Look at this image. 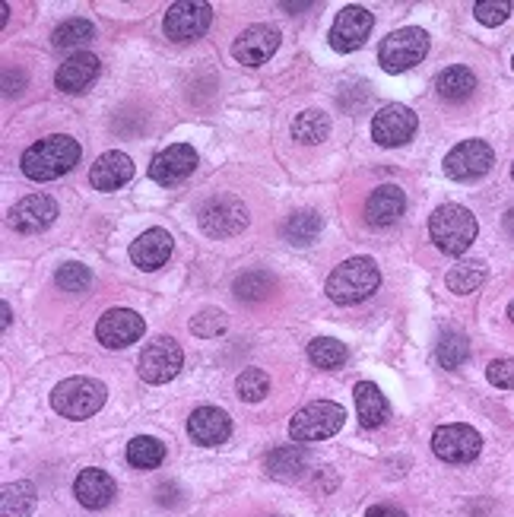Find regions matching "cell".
Masks as SVG:
<instances>
[{
	"label": "cell",
	"instance_id": "cell-1",
	"mask_svg": "<svg viewBox=\"0 0 514 517\" xmlns=\"http://www.w3.org/2000/svg\"><path fill=\"white\" fill-rule=\"evenodd\" d=\"M80 143L67 137V134H51L42 137L39 143H32L29 150L23 153L20 165H23V175L32 181H54L67 175L73 165L80 162Z\"/></svg>",
	"mask_w": 514,
	"mask_h": 517
},
{
	"label": "cell",
	"instance_id": "cell-2",
	"mask_svg": "<svg viewBox=\"0 0 514 517\" xmlns=\"http://www.w3.org/2000/svg\"><path fill=\"white\" fill-rule=\"evenodd\" d=\"M476 232H480V223L461 203H442L429 219L432 242L438 245V251H445L451 257H461L464 251H470V245L476 242Z\"/></svg>",
	"mask_w": 514,
	"mask_h": 517
},
{
	"label": "cell",
	"instance_id": "cell-3",
	"mask_svg": "<svg viewBox=\"0 0 514 517\" xmlns=\"http://www.w3.org/2000/svg\"><path fill=\"white\" fill-rule=\"evenodd\" d=\"M381 286V270L369 257H350L327 276V295L337 305H359Z\"/></svg>",
	"mask_w": 514,
	"mask_h": 517
},
{
	"label": "cell",
	"instance_id": "cell-4",
	"mask_svg": "<svg viewBox=\"0 0 514 517\" xmlns=\"http://www.w3.org/2000/svg\"><path fill=\"white\" fill-rule=\"evenodd\" d=\"M108 397V387L96 378H67L51 391V406L54 413L67 419H89L96 416Z\"/></svg>",
	"mask_w": 514,
	"mask_h": 517
},
{
	"label": "cell",
	"instance_id": "cell-5",
	"mask_svg": "<svg viewBox=\"0 0 514 517\" xmlns=\"http://www.w3.org/2000/svg\"><path fill=\"white\" fill-rule=\"evenodd\" d=\"M346 422V410L340 403H330V400H318V403H308L302 410L292 416L289 422V435L296 445H308V441H324L330 435H337Z\"/></svg>",
	"mask_w": 514,
	"mask_h": 517
},
{
	"label": "cell",
	"instance_id": "cell-6",
	"mask_svg": "<svg viewBox=\"0 0 514 517\" xmlns=\"http://www.w3.org/2000/svg\"><path fill=\"white\" fill-rule=\"evenodd\" d=\"M426 54H429V35L416 26H407V29L391 32L388 39L378 45V64L388 73H407L416 64L426 61Z\"/></svg>",
	"mask_w": 514,
	"mask_h": 517
},
{
	"label": "cell",
	"instance_id": "cell-7",
	"mask_svg": "<svg viewBox=\"0 0 514 517\" xmlns=\"http://www.w3.org/2000/svg\"><path fill=\"white\" fill-rule=\"evenodd\" d=\"M213 23V7L207 0H178L165 13V35L172 42H194L200 39Z\"/></svg>",
	"mask_w": 514,
	"mask_h": 517
},
{
	"label": "cell",
	"instance_id": "cell-8",
	"mask_svg": "<svg viewBox=\"0 0 514 517\" xmlns=\"http://www.w3.org/2000/svg\"><path fill=\"white\" fill-rule=\"evenodd\" d=\"M181 362H185L181 346L172 337H156L153 343H146V349L140 353L137 372L146 384H165L181 372Z\"/></svg>",
	"mask_w": 514,
	"mask_h": 517
},
{
	"label": "cell",
	"instance_id": "cell-9",
	"mask_svg": "<svg viewBox=\"0 0 514 517\" xmlns=\"http://www.w3.org/2000/svg\"><path fill=\"white\" fill-rule=\"evenodd\" d=\"M480 448V432L473 426H464V422H451V426H442L432 435V451L448 464H470V460L480 457Z\"/></svg>",
	"mask_w": 514,
	"mask_h": 517
},
{
	"label": "cell",
	"instance_id": "cell-10",
	"mask_svg": "<svg viewBox=\"0 0 514 517\" xmlns=\"http://www.w3.org/2000/svg\"><path fill=\"white\" fill-rule=\"evenodd\" d=\"M248 226V207L238 197H213L200 210V229L213 238L238 235Z\"/></svg>",
	"mask_w": 514,
	"mask_h": 517
},
{
	"label": "cell",
	"instance_id": "cell-11",
	"mask_svg": "<svg viewBox=\"0 0 514 517\" xmlns=\"http://www.w3.org/2000/svg\"><path fill=\"white\" fill-rule=\"evenodd\" d=\"M495 162L492 146L483 140H464L445 156V172L451 181H476L483 178Z\"/></svg>",
	"mask_w": 514,
	"mask_h": 517
},
{
	"label": "cell",
	"instance_id": "cell-12",
	"mask_svg": "<svg viewBox=\"0 0 514 517\" xmlns=\"http://www.w3.org/2000/svg\"><path fill=\"white\" fill-rule=\"evenodd\" d=\"M372 26H375V16L365 7H343L337 13L334 26H330V48L340 54L359 51L365 39L372 35Z\"/></svg>",
	"mask_w": 514,
	"mask_h": 517
},
{
	"label": "cell",
	"instance_id": "cell-13",
	"mask_svg": "<svg viewBox=\"0 0 514 517\" xmlns=\"http://www.w3.org/2000/svg\"><path fill=\"white\" fill-rule=\"evenodd\" d=\"M277 48H280V29L257 23V26H248L235 39L232 58L238 64H245V67H261V64H267L273 58V54H277Z\"/></svg>",
	"mask_w": 514,
	"mask_h": 517
},
{
	"label": "cell",
	"instance_id": "cell-14",
	"mask_svg": "<svg viewBox=\"0 0 514 517\" xmlns=\"http://www.w3.org/2000/svg\"><path fill=\"white\" fill-rule=\"evenodd\" d=\"M143 318L137 315V311L131 308H112V311H105V315L99 318L96 324V337L105 349H124V346H131L143 337Z\"/></svg>",
	"mask_w": 514,
	"mask_h": 517
},
{
	"label": "cell",
	"instance_id": "cell-15",
	"mask_svg": "<svg viewBox=\"0 0 514 517\" xmlns=\"http://www.w3.org/2000/svg\"><path fill=\"white\" fill-rule=\"evenodd\" d=\"M416 112L407 105H384L372 118V140L378 146H403L416 134Z\"/></svg>",
	"mask_w": 514,
	"mask_h": 517
},
{
	"label": "cell",
	"instance_id": "cell-16",
	"mask_svg": "<svg viewBox=\"0 0 514 517\" xmlns=\"http://www.w3.org/2000/svg\"><path fill=\"white\" fill-rule=\"evenodd\" d=\"M54 219H58V203H54L48 194H29L10 210V226L23 235H35V232L48 229Z\"/></svg>",
	"mask_w": 514,
	"mask_h": 517
},
{
	"label": "cell",
	"instance_id": "cell-17",
	"mask_svg": "<svg viewBox=\"0 0 514 517\" xmlns=\"http://www.w3.org/2000/svg\"><path fill=\"white\" fill-rule=\"evenodd\" d=\"M197 169V150L191 143H172L150 162V178L156 184H175Z\"/></svg>",
	"mask_w": 514,
	"mask_h": 517
},
{
	"label": "cell",
	"instance_id": "cell-18",
	"mask_svg": "<svg viewBox=\"0 0 514 517\" xmlns=\"http://www.w3.org/2000/svg\"><path fill=\"white\" fill-rule=\"evenodd\" d=\"M99 80V58L89 51H77L58 67L54 73V83H58L61 92H70V96H80L89 86Z\"/></svg>",
	"mask_w": 514,
	"mask_h": 517
},
{
	"label": "cell",
	"instance_id": "cell-19",
	"mask_svg": "<svg viewBox=\"0 0 514 517\" xmlns=\"http://www.w3.org/2000/svg\"><path fill=\"white\" fill-rule=\"evenodd\" d=\"M188 435L200 448H216L232 435V419L216 406H200L188 419Z\"/></svg>",
	"mask_w": 514,
	"mask_h": 517
},
{
	"label": "cell",
	"instance_id": "cell-20",
	"mask_svg": "<svg viewBox=\"0 0 514 517\" xmlns=\"http://www.w3.org/2000/svg\"><path fill=\"white\" fill-rule=\"evenodd\" d=\"M131 178H134V159L118 150L102 153L93 162V169H89V181H93L96 191H118Z\"/></svg>",
	"mask_w": 514,
	"mask_h": 517
},
{
	"label": "cell",
	"instance_id": "cell-21",
	"mask_svg": "<svg viewBox=\"0 0 514 517\" xmlns=\"http://www.w3.org/2000/svg\"><path fill=\"white\" fill-rule=\"evenodd\" d=\"M73 495H77V502L83 508L102 511V508L112 505V498L118 495V486L105 470H83L77 476V483H73Z\"/></svg>",
	"mask_w": 514,
	"mask_h": 517
},
{
	"label": "cell",
	"instance_id": "cell-22",
	"mask_svg": "<svg viewBox=\"0 0 514 517\" xmlns=\"http://www.w3.org/2000/svg\"><path fill=\"white\" fill-rule=\"evenodd\" d=\"M172 254V235L165 229H146L131 245V261L143 270H159Z\"/></svg>",
	"mask_w": 514,
	"mask_h": 517
},
{
	"label": "cell",
	"instance_id": "cell-23",
	"mask_svg": "<svg viewBox=\"0 0 514 517\" xmlns=\"http://www.w3.org/2000/svg\"><path fill=\"white\" fill-rule=\"evenodd\" d=\"M403 210H407V197H403L397 184H384V188L372 191L369 203H365V216H369L372 226H394Z\"/></svg>",
	"mask_w": 514,
	"mask_h": 517
},
{
	"label": "cell",
	"instance_id": "cell-24",
	"mask_svg": "<svg viewBox=\"0 0 514 517\" xmlns=\"http://www.w3.org/2000/svg\"><path fill=\"white\" fill-rule=\"evenodd\" d=\"M353 394H356V410H359V419H362L365 429H378L388 422L391 406L372 381H359Z\"/></svg>",
	"mask_w": 514,
	"mask_h": 517
},
{
	"label": "cell",
	"instance_id": "cell-25",
	"mask_svg": "<svg viewBox=\"0 0 514 517\" xmlns=\"http://www.w3.org/2000/svg\"><path fill=\"white\" fill-rule=\"evenodd\" d=\"M305 470H308V454L299 445L277 448L267 457V473L273 479H280V483H296V479H302Z\"/></svg>",
	"mask_w": 514,
	"mask_h": 517
},
{
	"label": "cell",
	"instance_id": "cell-26",
	"mask_svg": "<svg viewBox=\"0 0 514 517\" xmlns=\"http://www.w3.org/2000/svg\"><path fill=\"white\" fill-rule=\"evenodd\" d=\"M35 502H39V492H35L29 479L7 483L4 492H0V514L4 517H29L35 511Z\"/></svg>",
	"mask_w": 514,
	"mask_h": 517
},
{
	"label": "cell",
	"instance_id": "cell-27",
	"mask_svg": "<svg viewBox=\"0 0 514 517\" xmlns=\"http://www.w3.org/2000/svg\"><path fill=\"white\" fill-rule=\"evenodd\" d=\"M435 89H438V96H442L445 102H464V99L473 96L476 77H473L470 67H448V70L438 73Z\"/></svg>",
	"mask_w": 514,
	"mask_h": 517
},
{
	"label": "cell",
	"instance_id": "cell-28",
	"mask_svg": "<svg viewBox=\"0 0 514 517\" xmlns=\"http://www.w3.org/2000/svg\"><path fill=\"white\" fill-rule=\"evenodd\" d=\"M321 229H324V219L315 210H299V213L289 216V223L283 226V235H286L289 245L305 248V245H311L321 235Z\"/></svg>",
	"mask_w": 514,
	"mask_h": 517
},
{
	"label": "cell",
	"instance_id": "cell-29",
	"mask_svg": "<svg viewBox=\"0 0 514 517\" xmlns=\"http://www.w3.org/2000/svg\"><path fill=\"white\" fill-rule=\"evenodd\" d=\"M162 460H165V445L159 438L140 435L127 445V464L137 467V470H156Z\"/></svg>",
	"mask_w": 514,
	"mask_h": 517
},
{
	"label": "cell",
	"instance_id": "cell-30",
	"mask_svg": "<svg viewBox=\"0 0 514 517\" xmlns=\"http://www.w3.org/2000/svg\"><path fill=\"white\" fill-rule=\"evenodd\" d=\"M327 134H330V118L318 112V108H308V112H302L296 124H292V137L305 146H318L321 140H327Z\"/></svg>",
	"mask_w": 514,
	"mask_h": 517
},
{
	"label": "cell",
	"instance_id": "cell-31",
	"mask_svg": "<svg viewBox=\"0 0 514 517\" xmlns=\"http://www.w3.org/2000/svg\"><path fill=\"white\" fill-rule=\"evenodd\" d=\"M486 283V264L483 261H464L451 267L448 273V289L457 295H470Z\"/></svg>",
	"mask_w": 514,
	"mask_h": 517
},
{
	"label": "cell",
	"instance_id": "cell-32",
	"mask_svg": "<svg viewBox=\"0 0 514 517\" xmlns=\"http://www.w3.org/2000/svg\"><path fill=\"white\" fill-rule=\"evenodd\" d=\"M54 48H83L86 42L96 39V26L89 20H67L54 29Z\"/></svg>",
	"mask_w": 514,
	"mask_h": 517
},
{
	"label": "cell",
	"instance_id": "cell-33",
	"mask_svg": "<svg viewBox=\"0 0 514 517\" xmlns=\"http://www.w3.org/2000/svg\"><path fill=\"white\" fill-rule=\"evenodd\" d=\"M273 289V276L264 270H248L235 280V295L242 302H264Z\"/></svg>",
	"mask_w": 514,
	"mask_h": 517
},
{
	"label": "cell",
	"instance_id": "cell-34",
	"mask_svg": "<svg viewBox=\"0 0 514 517\" xmlns=\"http://www.w3.org/2000/svg\"><path fill=\"white\" fill-rule=\"evenodd\" d=\"M308 359L318 368H340L346 362V346L334 337H318L308 343Z\"/></svg>",
	"mask_w": 514,
	"mask_h": 517
},
{
	"label": "cell",
	"instance_id": "cell-35",
	"mask_svg": "<svg viewBox=\"0 0 514 517\" xmlns=\"http://www.w3.org/2000/svg\"><path fill=\"white\" fill-rule=\"evenodd\" d=\"M467 359H470L467 337L457 334V330H448V334H442V340H438V362H442L445 368H461Z\"/></svg>",
	"mask_w": 514,
	"mask_h": 517
},
{
	"label": "cell",
	"instance_id": "cell-36",
	"mask_svg": "<svg viewBox=\"0 0 514 517\" xmlns=\"http://www.w3.org/2000/svg\"><path fill=\"white\" fill-rule=\"evenodd\" d=\"M235 391L242 400L257 403V400H264L270 394V378H267L264 368H245V372L238 375V381H235Z\"/></svg>",
	"mask_w": 514,
	"mask_h": 517
},
{
	"label": "cell",
	"instance_id": "cell-37",
	"mask_svg": "<svg viewBox=\"0 0 514 517\" xmlns=\"http://www.w3.org/2000/svg\"><path fill=\"white\" fill-rule=\"evenodd\" d=\"M226 315L219 308H204L200 315L191 321V334L194 337H219L226 330Z\"/></svg>",
	"mask_w": 514,
	"mask_h": 517
},
{
	"label": "cell",
	"instance_id": "cell-38",
	"mask_svg": "<svg viewBox=\"0 0 514 517\" xmlns=\"http://www.w3.org/2000/svg\"><path fill=\"white\" fill-rule=\"evenodd\" d=\"M54 280H58V286L67 292H86L89 283H93V273H89V267H83V264H64V267H58Z\"/></svg>",
	"mask_w": 514,
	"mask_h": 517
},
{
	"label": "cell",
	"instance_id": "cell-39",
	"mask_svg": "<svg viewBox=\"0 0 514 517\" xmlns=\"http://www.w3.org/2000/svg\"><path fill=\"white\" fill-rule=\"evenodd\" d=\"M473 16L483 26H502L511 16V4L508 0H480V4L473 7Z\"/></svg>",
	"mask_w": 514,
	"mask_h": 517
},
{
	"label": "cell",
	"instance_id": "cell-40",
	"mask_svg": "<svg viewBox=\"0 0 514 517\" xmlns=\"http://www.w3.org/2000/svg\"><path fill=\"white\" fill-rule=\"evenodd\" d=\"M486 378H489V384L511 391V387H514V359H495V362H489Z\"/></svg>",
	"mask_w": 514,
	"mask_h": 517
},
{
	"label": "cell",
	"instance_id": "cell-41",
	"mask_svg": "<svg viewBox=\"0 0 514 517\" xmlns=\"http://www.w3.org/2000/svg\"><path fill=\"white\" fill-rule=\"evenodd\" d=\"M365 517H407V511H400L394 505H372L365 511Z\"/></svg>",
	"mask_w": 514,
	"mask_h": 517
},
{
	"label": "cell",
	"instance_id": "cell-42",
	"mask_svg": "<svg viewBox=\"0 0 514 517\" xmlns=\"http://www.w3.org/2000/svg\"><path fill=\"white\" fill-rule=\"evenodd\" d=\"M0 315H4V321H0V324H4V330L10 327V321H13V311H10V305L4 302V305H0Z\"/></svg>",
	"mask_w": 514,
	"mask_h": 517
},
{
	"label": "cell",
	"instance_id": "cell-43",
	"mask_svg": "<svg viewBox=\"0 0 514 517\" xmlns=\"http://www.w3.org/2000/svg\"><path fill=\"white\" fill-rule=\"evenodd\" d=\"M505 229H508V235H514V210H508V216H505Z\"/></svg>",
	"mask_w": 514,
	"mask_h": 517
},
{
	"label": "cell",
	"instance_id": "cell-44",
	"mask_svg": "<svg viewBox=\"0 0 514 517\" xmlns=\"http://www.w3.org/2000/svg\"><path fill=\"white\" fill-rule=\"evenodd\" d=\"M283 7H286V10H308L311 4H283Z\"/></svg>",
	"mask_w": 514,
	"mask_h": 517
},
{
	"label": "cell",
	"instance_id": "cell-45",
	"mask_svg": "<svg viewBox=\"0 0 514 517\" xmlns=\"http://www.w3.org/2000/svg\"><path fill=\"white\" fill-rule=\"evenodd\" d=\"M508 318H511V321H514V302H511V305H508Z\"/></svg>",
	"mask_w": 514,
	"mask_h": 517
},
{
	"label": "cell",
	"instance_id": "cell-46",
	"mask_svg": "<svg viewBox=\"0 0 514 517\" xmlns=\"http://www.w3.org/2000/svg\"><path fill=\"white\" fill-rule=\"evenodd\" d=\"M511 178H514V165H511Z\"/></svg>",
	"mask_w": 514,
	"mask_h": 517
},
{
	"label": "cell",
	"instance_id": "cell-47",
	"mask_svg": "<svg viewBox=\"0 0 514 517\" xmlns=\"http://www.w3.org/2000/svg\"><path fill=\"white\" fill-rule=\"evenodd\" d=\"M511 67H514V58H511Z\"/></svg>",
	"mask_w": 514,
	"mask_h": 517
}]
</instances>
